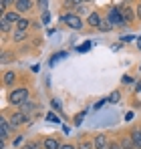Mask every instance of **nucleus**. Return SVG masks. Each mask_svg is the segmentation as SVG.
<instances>
[{"label": "nucleus", "instance_id": "nucleus-1", "mask_svg": "<svg viewBox=\"0 0 141 149\" xmlns=\"http://www.w3.org/2000/svg\"><path fill=\"white\" fill-rule=\"evenodd\" d=\"M61 20H63V24H67L73 30H81L83 28V20H81V16L77 12H65V14H61Z\"/></svg>", "mask_w": 141, "mask_h": 149}, {"label": "nucleus", "instance_id": "nucleus-31", "mask_svg": "<svg viewBox=\"0 0 141 149\" xmlns=\"http://www.w3.org/2000/svg\"><path fill=\"white\" fill-rule=\"evenodd\" d=\"M83 117H85V111H83V113H79V115L75 117V125H81V123H83Z\"/></svg>", "mask_w": 141, "mask_h": 149}, {"label": "nucleus", "instance_id": "nucleus-36", "mask_svg": "<svg viewBox=\"0 0 141 149\" xmlns=\"http://www.w3.org/2000/svg\"><path fill=\"white\" fill-rule=\"evenodd\" d=\"M20 141H22V137H16V139L12 141V145H14V147H18V145H20Z\"/></svg>", "mask_w": 141, "mask_h": 149}, {"label": "nucleus", "instance_id": "nucleus-13", "mask_svg": "<svg viewBox=\"0 0 141 149\" xmlns=\"http://www.w3.org/2000/svg\"><path fill=\"white\" fill-rule=\"evenodd\" d=\"M34 111V103L28 99V101H24L22 105H20V113H24V115H30Z\"/></svg>", "mask_w": 141, "mask_h": 149}, {"label": "nucleus", "instance_id": "nucleus-32", "mask_svg": "<svg viewBox=\"0 0 141 149\" xmlns=\"http://www.w3.org/2000/svg\"><path fill=\"white\" fill-rule=\"evenodd\" d=\"M105 103H109V99H103V101H99V103H95V105H93V109H95V111H97V109H101V107H103Z\"/></svg>", "mask_w": 141, "mask_h": 149}, {"label": "nucleus", "instance_id": "nucleus-35", "mask_svg": "<svg viewBox=\"0 0 141 149\" xmlns=\"http://www.w3.org/2000/svg\"><path fill=\"white\" fill-rule=\"evenodd\" d=\"M107 149H121V143H109Z\"/></svg>", "mask_w": 141, "mask_h": 149}, {"label": "nucleus", "instance_id": "nucleus-3", "mask_svg": "<svg viewBox=\"0 0 141 149\" xmlns=\"http://www.w3.org/2000/svg\"><path fill=\"white\" fill-rule=\"evenodd\" d=\"M107 20L115 26H123L125 24V20H123V14H121V8L119 6H113V8H109V14H107Z\"/></svg>", "mask_w": 141, "mask_h": 149}, {"label": "nucleus", "instance_id": "nucleus-26", "mask_svg": "<svg viewBox=\"0 0 141 149\" xmlns=\"http://www.w3.org/2000/svg\"><path fill=\"white\" fill-rule=\"evenodd\" d=\"M89 49H91V40H87V42H83V45L79 47V52H87Z\"/></svg>", "mask_w": 141, "mask_h": 149}, {"label": "nucleus", "instance_id": "nucleus-24", "mask_svg": "<svg viewBox=\"0 0 141 149\" xmlns=\"http://www.w3.org/2000/svg\"><path fill=\"white\" fill-rule=\"evenodd\" d=\"M47 121H50V123H61V119L54 113H47Z\"/></svg>", "mask_w": 141, "mask_h": 149}, {"label": "nucleus", "instance_id": "nucleus-19", "mask_svg": "<svg viewBox=\"0 0 141 149\" xmlns=\"http://www.w3.org/2000/svg\"><path fill=\"white\" fill-rule=\"evenodd\" d=\"M12 26H14V24H10L8 20H4V18H0V30H2V34H8Z\"/></svg>", "mask_w": 141, "mask_h": 149}, {"label": "nucleus", "instance_id": "nucleus-4", "mask_svg": "<svg viewBox=\"0 0 141 149\" xmlns=\"http://www.w3.org/2000/svg\"><path fill=\"white\" fill-rule=\"evenodd\" d=\"M8 121H10V125H12V127H20V125H26V123H30V117L18 111V113H12Z\"/></svg>", "mask_w": 141, "mask_h": 149}, {"label": "nucleus", "instance_id": "nucleus-34", "mask_svg": "<svg viewBox=\"0 0 141 149\" xmlns=\"http://www.w3.org/2000/svg\"><path fill=\"white\" fill-rule=\"evenodd\" d=\"M22 149H38V143H26Z\"/></svg>", "mask_w": 141, "mask_h": 149}, {"label": "nucleus", "instance_id": "nucleus-9", "mask_svg": "<svg viewBox=\"0 0 141 149\" xmlns=\"http://www.w3.org/2000/svg\"><path fill=\"white\" fill-rule=\"evenodd\" d=\"M101 20H103V18H101V16H99L97 12H91V14H89V18H87V24L93 26V28H99Z\"/></svg>", "mask_w": 141, "mask_h": 149}, {"label": "nucleus", "instance_id": "nucleus-11", "mask_svg": "<svg viewBox=\"0 0 141 149\" xmlns=\"http://www.w3.org/2000/svg\"><path fill=\"white\" fill-rule=\"evenodd\" d=\"M14 81H16V73H14V71H6V73H4V79H2L4 87H10Z\"/></svg>", "mask_w": 141, "mask_h": 149}, {"label": "nucleus", "instance_id": "nucleus-21", "mask_svg": "<svg viewBox=\"0 0 141 149\" xmlns=\"http://www.w3.org/2000/svg\"><path fill=\"white\" fill-rule=\"evenodd\" d=\"M12 4H16V0H0V8H2V14L6 12V8L8 6H12Z\"/></svg>", "mask_w": 141, "mask_h": 149}, {"label": "nucleus", "instance_id": "nucleus-41", "mask_svg": "<svg viewBox=\"0 0 141 149\" xmlns=\"http://www.w3.org/2000/svg\"><path fill=\"white\" fill-rule=\"evenodd\" d=\"M137 47H139V49H141V38H139V40H137Z\"/></svg>", "mask_w": 141, "mask_h": 149}, {"label": "nucleus", "instance_id": "nucleus-29", "mask_svg": "<svg viewBox=\"0 0 141 149\" xmlns=\"http://www.w3.org/2000/svg\"><path fill=\"white\" fill-rule=\"evenodd\" d=\"M50 105H52V109H54V111H63V107H61V103H59L57 99H52V101H50Z\"/></svg>", "mask_w": 141, "mask_h": 149}, {"label": "nucleus", "instance_id": "nucleus-28", "mask_svg": "<svg viewBox=\"0 0 141 149\" xmlns=\"http://www.w3.org/2000/svg\"><path fill=\"white\" fill-rule=\"evenodd\" d=\"M40 20H43V24H48V22H50V14H48V10L43 12V18H40Z\"/></svg>", "mask_w": 141, "mask_h": 149}, {"label": "nucleus", "instance_id": "nucleus-30", "mask_svg": "<svg viewBox=\"0 0 141 149\" xmlns=\"http://www.w3.org/2000/svg\"><path fill=\"white\" fill-rule=\"evenodd\" d=\"M121 83H125V85H129V83H133V77H131V74H123V79H121Z\"/></svg>", "mask_w": 141, "mask_h": 149}, {"label": "nucleus", "instance_id": "nucleus-15", "mask_svg": "<svg viewBox=\"0 0 141 149\" xmlns=\"http://www.w3.org/2000/svg\"><path fill=\"white\" fill-rule=\"evenodd\" d=\"M121 149H135V143L131 137H123L121 139Z\"/></svg>", "mask_w": 141, "mask_h": 149}, {"label": "nucleus", "instance_id": "nucleus-27", "mask_svg": "<svg viewBox=\"0 0 141 149\" xmlns=\"http://www.w3.org/2000/svg\"><path fill=\"white\" fill-rule=\"evenodd\" d=\"M131 40H135L133 34H123V36H121V42H131Z\"/></svg>", "mask_w": 141, "mask_h": 149}, {"label": "nucleus", "instance_id": "nucleus-10", "mask_svg": "<svg viewBox=\"0 0 141 149\" xmlns=\"http://www.w3.org/2000/svg\"><path fill=\"white\" fill-rule=\"evenodd\" d=\"M43 147L45 149H61V143H59L54 137H47V139L43 141Z\"/></svg>", "mask_w": 141, "mask_h": 149}, {"label": "nucleus", "instance_id": "nucleus-16", "mask_svg": "<svg viewBox=\"0 0 141 149\" xmlns=\"http://www.w3.org/2000/svg\"><path fill=\"white\" fill-rule=\"evenodd\" d=\"M24 38H26V30H14V32H12V40H14V42H20Z\"/></svg>", "mask_w": 141, "mask_h": 149}, {"label": "nucleus", "instance_id": "nucleus-39", "mask_svg": "<svg viewBox=\"0 0 141 149\" xmlns=\"http://www.w3.org/2000/svg\"><path fill=\"white\" fill-rule=\"evenodd\" d=\"M137 18H139V20H141V4H139V6H137Z\"/></svg>", "mask_w": 141, "mask_h": 149}, {"label": "nucleus", "instance_id": "nucleus-17", "mask_svg": "<svg viewBox=\"0 0 141 149\" xmlns=\"http://www.w3.org/2000/svg\"><path fill=\"white\" fill-rule=\"evenodd\" d=\"M79 4H83V0H65V2H63V6H65V8H69V10L79 8Z\"/></svg>", "mask_w": 141, "mask_h": 149}, {"label": "nucleus", "instance_id": "nucleus-38", "mask_svg": "<svg viewBox=\"0 0 141 149\" xmlns=\"http://www.w3.org/2000/svg\"><path fill=\"white\" fill-rule=\"evenodd\" d=\"M61 149H77V147H75V145H69V143H67V145H63Z\"/></svg>", "mask_w": 141, "mask_h": 149}, {"label": "nucleus", "instance_id": "nucleus-37", "mask_svg": "<svg viewBox=\"0 0 141 149\" xmlns=\"http://www.w3.org/2000/svg\"><path fill=\"white\" fill-rule=\"evenodd\" d=\"M38 6H40V8H45V10H47V0H38Z\"/></svg>", "mask_w": 141, "mask_h": 149}, {"label": "nucleus", "instance_id": "nucleus-20", "mask_svg": "<svg viewBox=\"0 0 141 149\" xmlns=\"http://www.w3.org/2000/svg\"><path fill=\"white\" fill-rule=\"evenodd\" d=\"M111 28H113V24H111L107 18H103V20H101V24H99V30H101V32H109Z\"/></svg>", "mask_w": 141, "mask_h": 149}, {"label": "nucleus", "instance_id": "nucleus-2", "mask_svg": "<svg viewBox=\"0 0 141 149\" xmlns=\"http://www.w3.org/2000/svg\"><path fill=\"white\" fill-rule=\"evenodd\" d=\"M24 101H28V89L26 87H20V89H14L10 95H8V103L10 105H22Z\"/></svg>", "mask_w": 141, "mask_h": 149}, {"label": "nucleus", "instance_id": "nucleus-42", "mask_svg": "<svg viewBox=\"0 0 141 149\" xmlns=\"http://www.w3.org/2000/svg\"><path fill=\"white\" fill-rule=\"evenodd\" d=\"M83 2H91V0H83Z\"/></svg>", "mask_w": 141, "mask_h": 149}, {"label": "nucleus", "instance_id": "nucleus-23", "mask_svg": "<svg viewBox=\"0 0 141 149\" xmlns=\"http://www.w3.org/2000/svg\"><path fill=\"white\" fill-rule=\"evenodd\" d=\"M119 99H121V93L119 91H113L111 97H109V103H119Z\"/></svg>", "mask_w": 141, "mask_h": 149}, {"label": "nucleus", "instance_id": "nucleus-6", "mask_svg": "<svg viewBox=\"0 0 141 149\" xmlns=\"http://www.w3.org/2000/svg\"><path fill=\"white\" fill-rule=\"evenodd\" d=\"M2 18H4V20H8L10 24H14V26H16V22H18V20H20L22 16H20V12H16V10H10V12L6 10V12L2 14Z\"/></svg>", "mask_w": 141, "mask_h": 149}, {"label": "nucleus", "instance_id": "nucleus-14", "mask_svg": "<svg viewBox=\"0 0 141 149\" xmlns=\"http://www.w3.org/2000/svg\"><path fill=\"white\" fill-rule=\"evenodd\" d=\"M121 14H123V20L125 22H133V10L127 6V8H121Z\"/></svg>", "mask_w": 141, "mask_h": 149}, {"label": "nucleus", "instance_id": "nucleus-25", "mask_svg": "<svg viewBox=\"0 0 141 149\" xmlns=\"http://www.w3.org/2000/svg\"><path fill=\"white\" fill-rule=\"evenodd\" d=\"M95 143H89V141H83V143H79V147L77 149H93Z\"/></svg>", "mask_w": 141, "mask_h": 149}, {"label": "nucleus", "instance_id": "nucleus-8", "mask_svg": "<svg viewBox=\"0 0 141 149\" xmlns=\"http://www.w3.org/2000/svg\"><path fill=\"white\" fill-rule=\"evenodd\" d=\"M95 149H107L109 147V141H107V135L105 133H99L97 137H95Z\"/></svg>", "mask_w": 141, "mask_h": 149}, {"label": "nucleus", "instance_id": "nucleus-33", "mask_svg": "<svg viewBox=\"0 0 141 149\" xmlns=\"http://www.w3.org/2000/svg\"><path fill=\"white\" fill-rule=\"evenodd\" d=\"M133 117H135V113H133V111L125 113V121H133Z\"/></svg>", "mask_w": 141, "mask_h": 149}, {"label": "nucleus", "instance_id": "nucleus-40", "mask_svg": "<svg viewBox=\"0 0 141 149\" xmlns=\"http://www.w3.org/2000/svg\"><path fill=\"white\" fill-rule=\"evenodd\" d=\"M135 91H137V93L141 91V81H137V87H135Z\"/></svg>", "mask_w": 141, "mask_h": 149}, {"label": "nucleus", "instance_id": "nucleus-22", "mask_svg": "<svg viewBox=\"0 0 141 149\" xmlns=\"http://www.w3.org/2000/svg\"><path fill=\"white\" fill-rule=\"evenodd\" d=\"M65 56H67V52H59V54H54V56L50 58V67H54V63L61 61V58H65Z\"/></svg>", "mask_w": 141, "mask_h": 149}, {"label": "nucleus", "instance_id": "nucleus-5", "mask_svg": "<svg viewBox=\"0 0 141 149\" xmlns=\"http://www.w3.org/2000/svg\"><path fill=\"white\" fill-rule=\"evenodd\" d=\"M12 129H14V127L10 125V121H8L6 117L0 119V137H2V139H8V135L12 133Z\"/></svg>", "mask_w": 141, "mask_h": 149}, {"label": "nucleus", "instance_id": "nucleus-7", "mask_svg": "<svg viewBox=\"0 0 141 149\" xmlns=\"http://www.w3.org/2000/svg\"><path fill=\"white\" fill-rule=\"evenodd\" d=\"M30 8H32V2L30 0H16V4H14V10L20 12V14L22 12H28Z\"/></svg>", "mask_w": 141, "mask_h": 149}, {"label": "nucleus", "instance_id": "nucleus-12", "mask_svg": "<svg viewBox=\"0 0 141 149\" xmlns=\"http://www.w3.org/2000/svg\"><path fill=\"white\" fill-rule=\"evenodd\" d=\"M129 137L133 139V143H135V149H141V129H133Z\"/></svg>", "mask_w": 141, "mask_h": 149}, {"label": "nucleus", "instance_id": "nucleus-18", "mask_svg": "<svg viewBox=\"0 0 141 149\" xmlns=\"http://www.w3.org/2000/svg\"><path fill=\"white\" fill-rule=\"evenodd\" d=\"M28 26H30V20L28 18H20L18 22H16V30H28Z\"/></svg>", "mask_w": 141, "mask_h": 149}]
</instances>
